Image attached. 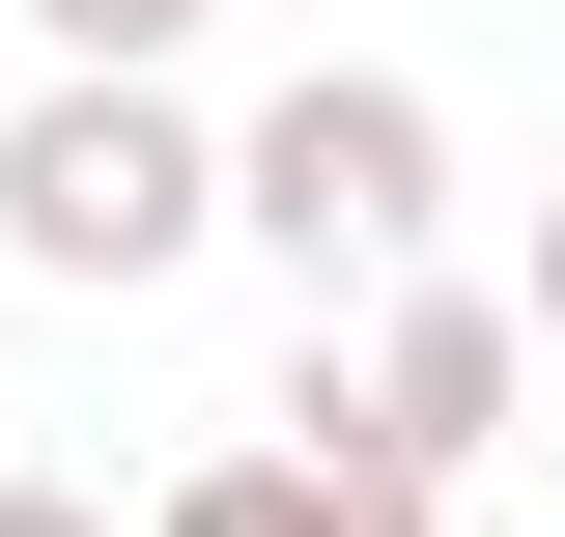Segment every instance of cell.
<instances>
[{
    "mask_svg": "<svg viewBox=\"0 0 565 537\" xmlns=\"http://www.w3.org/2000/svg\"><path fill=\"white\" fill-rule=\"evenodd\" d=\"M282 424H367L396 481H481L509 424H537V312H509V283H452V255H396V283H340V312H311Z\"/></svg>",
    "mask_w": 565,
    "mask_h": 537,
    "instance_id": "3957f363",
    "label": "cell"
},
{
    "mask_svg": "<svg viewBox=\"0 0 565 537\" xmlns=\"http://www.w3.org/2000/svg\"><path fill=\"white\" fill-rule=\"evenodd\" d=\"M141 537H452V481H396L367 424H282V397H255V453L141 481Z\"/></svg>",
    "mask_w": 565,
    "mask_h": 537,
    "instance_id": "277c9868",
    "label": "cell"
},
{
    "mask_svg": "<svg viewBox=\"0 0 565 537\" xmlns=\"http://www.w3.org/2000/svg\"><path fill=\"white\" fill-rule=\"evenodd\" d=\"M226 0H29V57H199Z\"/></svg>",
    "mask_w": 565,
    "mask_h": 537,
    "instance_id": "5b68a950",
    "label": "cell"
},
{
    "mask_svg": "<svg viewBox=\"0 0 565 537\" xmlns=\"http://www.w3.org/2000/svg\"><path fill=\"white\" fill-rule=\"evenodd\" d=\"M0 537H114V481H0Z\"/></svg>",
    "mask_w": 565,
    "mask_h": 537,
    "instance_id": "8992f818",
    "label": "cell"
},
{
    "mask_svg": "<svg viewBox=\"0 0 565 537\" xmlns=\"http://www.w3.org/2000/svg\"><path fill=\"white\" fill-rule=\"evenodd\" d=\"M0 255L57 283V312H141V283L226 255V114L170 57H29V114H0Z\"/></svg>",
    "mask_w": 565,
    "mask_h": 537,
    "instance_id": "6da1fadb",
    "label": "cell"
},
{
    "mask_svg": "<svg viewBox=\"0 0 565 537\" xmlns=\"http://www.w3.org/2000/svg\"><path fill=\"white\" fill-rule=\"evenodd\" d=\"M226 227H255V255L340 312V283L452 255V114H424L396 57H311V85H255V114H226Z\"/></svg>",
    "mask_w": 565,
    "mask_h": 537,
    "instance_id": "7a4b0ae2",
    "label": "cell"
}]
</instances>
